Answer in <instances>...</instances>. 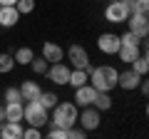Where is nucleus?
<instances>
[{
    "label": "nucleus",
    "instance_id": "nucleus-2",
    "mask_svg": "<svg viewBox=\"0 0 149 139\" xmlns=\"http://www.w3.org/2000/svg\"><path fill=\"white\" fill-rule=\"evenodd\" d=\"M77 117H80V112H77V104H74V102H57V104L52 107L50 124H52V127L70 129V127L77 124Z\"/></svg>",
    "mask_w": 149,
    "mask_h": 139
},
{
    "label": "nucleus",
    "instance_id": "nucleus-23",
    "mask_svg": "<svg viewBox=\"0 0 149 139\" xmlns=\"http://www.w3.org/2000/svg\"><path fill=\"white\" fill-rule=\"evenodd\" d=\"M132 70L137 72V75H142V77H147V75H149V62L144 60V55H139V57L132 62Z\"/></svg>",
    "mask_w": 149,
    "mask_h": 139
},
{
    "label": "nucleus",
    "instance_id": "nucleus-17",
    "mask_svg": "<svg viewBox=\"0 0 149 139\" xmlns=\"http://www.w3.org/2000/svg\"><path fill=\"white\" fill-rule=\"evenodd\" d=\"M90 82V72L87 70H80V67H72V72H70V87H82Z\"/></svg>",
    "mask_w": 149,
    "mask_h": 139
},
{
    "label": "nucleus",
    "instance_id": "nucleus-25",
    "mask_svg": "<svg viewBox=\"0 0 149 139\" xmlns=\"http://www.w3.org/2000/svg\"><path fill=\"white\" fill-rule=\"evenodd\" d=\"M30 67H32L35 75H45V72H47V60H45V57H32Z\"/></svg>",
    "mask_w": 149,
    "mask_h": 139
},
{
    "label": "nucleus",
    "instance_id": "nucleus-3",
    "mask_svg": "<svg viewBox=\"0 0 149 139\" xmlns=\"http://www.w3.org/2000/svg\"><path fill=\"white\" fill-rule=\"evenodd\" d=\"M22 119H25L30 127H45V124L50 122V109H45L37 99H32V102L25 104V117Z\"/></svg>",
    "mask_w": 149,
    "mask_h": 139
},
{
    "label": "nucleus",
    "instance_id": "nucleus-35",
    "mask_svg": "<svg viewBox=\"0 0 149 139\" xmlns=\"http://www.w3.org/2000/svg\"><path fill=\"white\" fill-rule=\"evenodd\" d=\"M147 117H149V104H147Z\"/></svg>",
    "mask_w": 149,
    "mask_h": 139
},
{
    "label": "nucleus",
    "instance_id": "nucleus-6",
    "mask_svg": "<svg viewBox=\"0 0 149 139\" xmlns=\"http://www.w3.org/2000/svg\"><path fill=\"white\" fill-rule=\"evenodd\" d=\"M77 124H80L85 132H95L97 127H100V109L97 107H82V114L77 117Z\"/></svg>",
    "mask_w": 149,
    "mask_h": 139
},
{
    "label": "nucleus",
    "instance_id": "nucleus-16",
    "mask_svg": "<svg viewBox=\"0 0 149 139\" xmlns=\"http://www.w3.org/2000/svg\"><path fill=\"white\" fill-rule=\"evenodd\" d=\"M22 117H25V104H22V102H8L5 104V119H10V122H22Z\"/></svg>",
    "mask_w": 149,
    "mask_h": 139
},
{
    "label": "nucleus",
    "instance_id": "nucleus-10",
    "mask_svg": "<svg viewBox=\"0 0 149 139\" xmlns=\"http://www.w3.org/2000/svg\"><path fill=\"white\" fill-rule=\"evenodd\" d=\"M95 97H97V90L90 82L82 85V87H74V104L77 107H90L92 102H95Z\"/></svg>",
    "mask_w": 149,
    "mask_h": 139
},
{
    "label": "nucleus",
    "instance_id": "nucleus-24",
    "mask_svg": "<svg viewBox=\"0 0 149 139\" xmlns=\"http://www.w3.org/2000/svg\"><path fill=\"white\" fill-rule=\"evenodd\" d=\"M119 40H122V45H134V47H142V42H144V40L139 38V35H134L132 30L124 32V35H119Z\"/></svg>",
    "mask_w": 149,
    "mask_h": 139
},
{
    "label": "nucleus",
    "instance_id": "nucleus-13",
    "mask_svg": "<svg viewBox=\"0 0 149 139\" xmlns=\"http://www.w3.org/2000/svg\"><path fill=\"white\" fill-rule=\"evenodd\" d=\"M20 20V13L15 5H0V25L3 27H13Z\"/></svg>",
    "mask_w": 149,
    "mask_h": 139
},
{
    "label": "nucleus",
    "instance_id": "nucleus-8",
    "mask_svg": "<svg viewBox=\"0 0 149 139\" xmlns=\"http://www.w3.org/2000/svg\"><path fill=\"white\" fill-rule=\"evenodd\" d=\"M129 22V30L134 32V35H139V38H147L149 35V15H144V13H132V15L127 17Z\"/></svg>",
    "mask_w": 149,
    "mask_h": 139
},
{
    "label": "nucleus",
    "instance_id": "nucleus-4",
    "mask_svg": "<svg viewBox=\"0 0 149 139\" xmlns=\"http://www.w3.org/2000/svg\"><path fill=\"white\" fill-rule=\"evenodd\" d=\"M132 15L127 0H117V3H109L104 8V20L107 22H127V17Z\"/></svg>",
    "mask_w": 149,
    "mask_h": 139
},
{
    "label": "nucleus",
    "instance_id": "nucleus-22",
    "mask_svg": "<svg viewBox=\"0 0 149 139\" xmlns=\"http://www.w3.org/2000/svg\"><path fill=\"white\" fill-rule=\"evenodd\" d=\"M37 102H40V104H42L45 109H52L60 99H57V95H55V92H42V95L37 97Z\"/></svg>",
    "mask_w": 149,
    "mask_h": 139
},
{
    "label": "nucleus",
    "instance_id": "nucleus-19",
    "mask_svg": "<svg viewBox=\"0 0 149 139\" xmlns=\"http://www.w3.org/2000/svg\"><path fill=\"white\" fill-rule=\"evenodd\" d=\"M13 57H15V65H30L32 57H35V52H32L30 47H17Z\"/></svg>",
    "mask_w": 149,
    "mask_h": 139
},
{
    "label": "nucleus",
    "instance_id": "nucleus-1",
    "mask_svg": "<svg viewBox=\"0 0 149 139\" xmlns=\"http://www.w3.org/2000/svg\"><path fill=\"white\" fill-rule=\"evenodd\" d=\"M119 82V72L109 65H102V67H92L90 70V85L97 92H112Z\"/></svg>",
    "mask_w": 149,
    "mask_h": 139
},
{
    "label": "nucleus",
    "instance_id": "nucleus-33",
    "mask_svg": "<svg viewBox=\"0 0 149 139\" xmlns=\"http://www.w3.org/2000/svg\"><path fill=\"white\" fill-rule=\"evenodd\" d=\"M5 122V107H3V104H0V124Z\"/></svg>",
    "mask_w": 149,
    "mask_h": 139
},
{
    "label": "nucleus",
    "instance_id": "nucleus-28",
    "mask_svg": "<svg viewBox=\"0 0 149 139\" xmlns=\"http://www.w3.org/2000/svg\"><path fill=\"white\" fill-rule=\"evenodd\" d=\"M50 139H70V129H62V127H52L47 132Z\"/></svg>",
    "mask_w": 149,
    "mask_h": 139
},
{
    "label": "nucleus",
    "instance_id": "nucleus-37",
    "mask_svg": "<svg viewBox=\"0 0 149 139\" xmlns=\"http://www.w3.org/2000/svg\"><path fill=\"white\" fill-rule=\"evenodd\" d=\"M147 38H149V35H147Z\"/></svg>",
    "mask_w": 149,
    "mask_h": 139
},
{
    "label": "nucleus",
    "instance_id": "nucleus-14",
    "mask_svg": "<svg viewBox=\"0 0 149 139\" xmlns=\"http://www.w3.org/2000/svg\"><path fill=\"white\" fill-rule=\"evenodd\" d=\"M42 57L47 62H60V60H65V50L57 42H42Z\"/></svg>",
    "mask_w": 149,
    "mask_h": 139
},
{
    "label": "nucleus",
    "instance_id": "nucleus-15",
    "mask_svg": "<svg viewBox=\"0 0 149 139\" xmlns=\"http://www.w3.org/2000/svg\"><path fill=\"white\" fill-rule=\"evenodd\" d=\"M20 92H22V99L25 102H32V99H37V97L42 95V87L37 85V82H32V80H25L20 85Z\"/></svg>",
    "mask_w": 149,
    "mask_h": 139
},
{
    "label": "nucleus",
    "instance_id": "nucleus-27",
    "mask_svg": "<svg viewBox=\"0 0 149 139\" xmlns=\"http://www.w3.org/2000/svg\"><path fill=\"white\" fill-rule=\"evenodd\" d=\"M5 102H25V99H22L20 87H8V90H5Z\"/></svg>",
    "mask_w": 149,
    "mask_h": 139
},
{
    "label": "nucleus",
    "instance_id": "nucleus-36",
    "mask_svg": "<svg viewBox=\"0 0 149 139\" xmlns=\"http://www.w3.org/2000/svg\"><path fill=\"white\" fill-rule=\"evenodd\" d=\"M107 3H117V0H107Z\"/></svg>",
    "mask_w": 149,
    "mask_h": 139
},
{
    "label": "nucleus",
    "instance_id": "nucleus-20",
    "mask_svg": "<svg viewBox=\"0 0 149 139\" xmlns=\"http://www.w3.org/2000/svg\"><path fill=\"white\" fill-rule=\"evenodd\" d=\"M100 112H107V109L112 107V97H109V92H97V97H95V102H92Z\"/></svg>",
    "mask_w": 149,
    "mask_h": 139
},
{
    "label": "nucleus",
    "instance_id": "nucleus-9",
    "mask_svg": "<svg viewBox=\"0 0 149 139\" xmlns=\"http://www.w3.org/2000/svg\"><path fill=\"white\" fill-rule=\"evenodd\" d=\"M70 72H72V70H70L62 60H60V62H52L47 67V77L55 82V85H67L70 82Z\"/></svg>",
    "mask_w": 149,
    "mask_h": 139
},
{
    "label": "nucleus",
    "instance_id": "nucleus-18",
    "mask_svg": "<svg viewBox=\"0 0 149 139\" xmlns=\"http://www.w3.org/2000/svg\"><path fill=\"white\" fill-rule=\"evenodd\" d=\"M117 55H119V60H122V62H134V60L142 55V50L134 47V45H122Z\"/></svg>",
    "mask_w": 149,
    "mask_h": 139
},
{
    "label": "nucleus",
    "instance_id": "nucleus-34",
    "mask_svg": "<svg viewBox=\"0 0 149 139\" xmlns=\"http://www.w3.org/2000/svg\"><path fill=\"white\" fill-rule=\"evenodd\" d=\"M17 0H0V5H15Z\"/></svg>",
    "mask_w": 149,
    "mask_h": 139
},
{
    "label": "nucleus",
    "instance_id": "nucleus-21",
    "mask_svg": "<svg viewBox=\"0 0 149 139\" xmlns=\"http://www.w3.org/2000/svg\"><path fill=\"white\" fill-rule=\"evenodd\" d=\"M13 67H15V57L8 55V52H0V75L13 72Z\"/></svg>",
    "mask_w": 149,
    "mask_h": 139
},
{
    "label": "nucleus",
    "instance_id": "nucleus-12",
    "mask_svg": "<svg viewBox=\"0 0 149 139\" xmlns=\"http://www.w3.org/2000/svg\"><path fill=\"white\" fill-rule=\"evenodd\" d=\"M22 132H25V127H22L20 122L5 119V122L0 124V137L3 139H22Z\"/></svg>",
    "mask_w": 149,
    "mask_h": 139
},
{
    "label": "nucleus",
    "instance_id": "nucleus-29",
    "mask_svg": "<svg viewBox=\"0 0 149 139\" xmlns=\"http://www.w3.org/2000/svg\"><path fill=\"white\" fill-rule=\"evenodd\" d=\"M22 137H25V139H40L42 132H40V127H27L25 132H22Z\"/></svg>",
    "mask_w": 149,
    "mask_h": 139
},
{
    "label": "nucleus",
    "instance_id": "nucleus-32",
    "mask_svg": "<svg viewBox=\"0 0 149 139\" xmlns=\"http://www.w3.org/2000/svg\"><path fill=\"white\" fill-rule=\"evenodd\" d=\"M144 60H147V62H149V40H147V42H144Z\"/></svg>",
    "mask_w": 149,
    "mask_h": 139
},
{
    "label": "nucleus",
    "instance_id": "nucleus-11",
    "mask_svg": "<svg viewBox=\"0 0 149 139\" xmlns=\"http://www.w3.org/2000/svg\"><path fill=\"white\" fill-rule=\"evenodd\" d=\"M139 82H142V75H137L134 70H124V72H119V82L117 87H122V90H139Z\"/></svg>",
    "mask_w": 149,
    "mask_h": 139
},
{
    "label": "nucleus",
    "instance_id": "nucleus-31",
    "mask_svg": "<svg viewBox=\"0 0 149 139\" xmlns=\"http://www.w3.org/2000/svg\"><path fill=\"white\" fill-rule=\"evenodd\" d=\"M139 90H142L144 97H149V80H144V77H142V82H139Z\"/></svg>",
    "mask_w": 149,
    "mask_h": 139
},
{
    "label": "nucleus",
    "instance_id": "nucleus-30",
    "mask_svg": "<svg viewBox=\"0 0 149 139\" xmlns=\"http://www.w3.org/2000/svg\"><path fill=\"white\" fill-rule=\"evenodd\" d=\"M85 129H82V127H77V129H74V127H70V139H82V137H85Z\"/></svg>",
    "mask_w": 149,
    "mask_h": 139
},
{
    "label": "nucleus",
    "instance_id": "nucleus-5",
    "mask_svg": "<svg viewBox=\"0 0 149 139\" xmlns=\"http://www.w3.org/2000/svg\"><path fill=\"white\" fill-rule=\"evenodd\" d=\"M67 60L72 67H80V70H87L90 72L92 65H90V55H87V50L82 47V45H70L67 47Z\"/></svg>",
    "mask_w": 149,
    "mask_h": 139
},
{
    "label": "nucleus",
    "instance_id": "nucleus-7",
    "mask_svg": "<svg viewBox=\"0 0 149 139\" xmlns=\"http://www.w3.org/2000/svg\"><path fill=\"white\" fill-rule=\"evenodd\" d=\"M97 47L104 55H117L119 47H122V40H119V35H114V32H102L100 38H97Z\"/></svg>",
    "mask_w": 149,
    "mask_h": 139
},
{
    "label": "nucleus",
    "instance_id": "nucleus-26",
    "mask_svg": "<svg viewBox=\"0 0 149 139\" xmlns=\"http://www.w3.org/2000/svg\"><path fill=\"white\" fill-rule=\"evenodd\" d=\"M15 8H17V13H20V15H30V13L35 10V0H17Z\"/></svg>",
    "mask_w": 149,
    "mask_h": 139
}]
</instances>
